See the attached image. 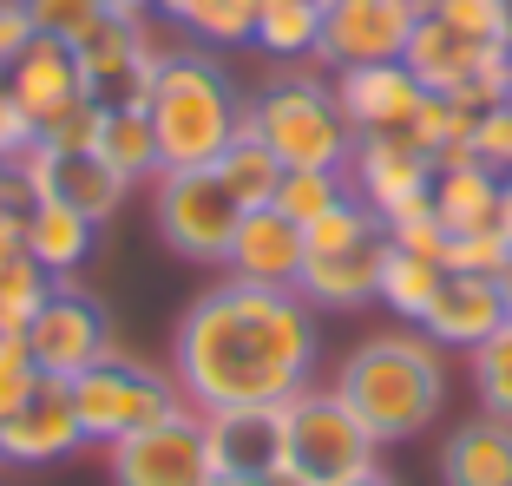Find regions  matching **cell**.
Listing matches in <instances>:
<instances>
[{"instance_id": "cell-2", "label": "cell", "mask_w": 512, "mask_h": 486, "mask_svg": "<svg viewBox=\"0 0 512 486\" xmlns=\"http://www.w3.org/2000/svg\"><path fill=\"white\" fill-rule=\"evenodd\" d=\"M335 395L355 408V421L375 441H414L421 427H434L440 401H447V362L427 335L394 329L355 342L335 375Z\"/></svg>"}, {"instance_id": "cell-8", "label": "cell", "mask_w": 512, "mask_h": 486, "mask_svg": "<svg viewBox=\"0 0 512 486\" xmlns=\"http://www.w3.org/2000/svg\"><path fill=\"white\" fill-rule=\"evenodd\" d=\"M151 217H158V237H165L184 263L204 270V263L230 257V237H237V224H243V204L217 184V171H158Z\"/></svg>"}, {"instance_id": "cell-41", "label": "cell", "mask_w": 512, "mask_h": 486, "mask_svg": "<svg viewBox=\"0 0 512 486\" xmlns=\"http://www.w3.org/2000/svg\"><path fill=\"white\" fill-rule=\"evenodd\" d=\"M493 224H499V237L512 243V171L499 178V217H493Z\"/></svg>"}, {"instance_id": "cell-5", "label": "cell", "mask_w": 512, "mask_h": 486, "mask_svg": "<svg viewBox=\"0 0 512 486\" xmlns=\"http://www.w3.org/2000/svg\"><path fill=\"white\" fill-rule=\"evenodd\" d=\"M401 66L421 79V92H447L467 112H493L512 92V46H486L473 33L447 27L440 14H421L407 33Z\"/></svg>"}, {"instance_id": "cell-38", "label": "cell", "mask_w": 512, "mask_h": 486, "mask_svg": "<svg viewBox=\"0 0 512 486\" xmlns=\"http://www.w3.org/2000/svg\"><path fill=\"white\" fill-rule=\"evenodd\" d=\"M33 381H40V368H33V355H27V335H0V414L20 408Z\"/></svg>"}, {"instance_id": "cell-42", "label": "cell", "mask_w": 512, "mask_h": 486, "mask_svg": "<svg viewBox=\"0 0 512 486\" xmlns=\"http://www.w3.org/2000/svg\"><path fill=\"white\" fill-rule=\"evenodd\" d=\"M335 486H394L381 467H368V473H348V480H335Z\"/></svg>"}, {"instance_id": "cell-28", "label": "cell", "mask_w": 512, "mask_h": 486, "mask_svg": "<svg viewBox=\"0 0 512 486\" xmlns=\"http://www.w3.org/2000/svg\"><path fill=\"white\" fill-rule=\"evenodd\" d=\"M53 283H60V276H46L33 257L0 263V335H27L33 316H40V303L53 296Z\"/></svg>"}, {"instance_id": "cell-34", "label": "cell", "mask_w": 512, "mask_h": 486, "mask_svg": "<svg viewBox=\"0 0 512 486\" xmlns=\"http://www.w3.org/2000/svg\"><path fill=\"white\" fill-rule=\"evenodd\" d=\"M427 14H440L447 27L473 33L486 46H512V0H434Z\"/></svg>"}, {"instance_id": "cell-18", "label": "cell", "mask_w": 512, "mask_h": 486, "mask_svg": "<svg viewBox=\"0 0 512 486\" xmlns=\"http://www.w3.org/2000/svg\"><path fill=\"white\" fill-rule=\"evenodd\" d=\"M204 441H211L217 473L270 480V473H283V408H211Z\"/></svg>"}, {"instance_id": "cell-21", "label": "cell", "mask_w": 512, "mask_h": 486, "mask_svg": "<svg viewBox=\"0 0 512 486\" xmlns=\"http://www.w3.org/2000/svg\"><path fill=\"white\" fill-rule=\"evenodd\" d=\"M92 237H99V224L79 217L73 204H60V198L27 204V257L40 263L46 276H73L79 263L92 257Z\"/></svg>"}, {"instance_id": "cell-14", "label": "cell", "mask_w": 512, "mask_h": 486, "mask_svg": "<svg viewBox=\"0 0 512 486\" xmlns=\"http://www.w3.org/2000/svg\"><path fill=\"white\" fill-rule=\"evenodd\" d=\"M329 92H335V106H342V119H348V132H355V138L407 132V119H414V106H421V79L407 73L401 60L342 66Z\"/></svg>"}, {"instance_id": "cell-26", "label": "cell", "mask_w": 512, "mask_h": 486, "mask_svg": "<svg viewBox=\"0 0 512 486\" xmlns=\"http://www.w3.org/2000/svg\"><path fill=\"white\" fill-rule=\"evenodd\" d=\"M440 289V257H414V250H381V276H375V303H388L401 322H414L421 329L427 303H434Z\"/></svg>"}, {"instance_id": "cell-25", "label": "cell", "mask_w": 512, "mask_h": 486, "mask_svg": "<svg viewBox=\"0 0 512 486\" xmlns=\"http://www.w3.org/2000/svg\"><path fill=\"white\" fill-rule=\"evenodd\" d=\"M92 152L106 158L112 171H119L125 184L138 178H158V132H151V112L145 106H106V119H99V145Z\"/></svg>"}, {"instance_id": "cell-30", "label": "cell", "mask_w": 512, "mask_h": 486, "mask_svg": "<svg viewBox=\"0 0 512 486\" xmlns=\"http://www.w3.org/2000/svg\"><path fill=\"white\" fill-rule=\"evenodd\" d=\"M473 388H480L486 414L512 421V322H506V329H493L480 349H473Z\"/></svg>"}, {"instance_id": "cell-48", "label": "cell", "mask_w": 512, "mask_h": 486, "mask_svg": "<svg viewBox=\"0 0 512 486\" xmlns=\"http://www.w3.org/2000/svg\"><path fill=\"white\" fill-rule=\"evenodd\" d=\"M407 7H414V14H427V7H434V0H407Z\"/></svg>"}, {"instance_id": "cell-46", "label": "cell", "mask_w": 512, "mask_h": 486, "mask_svg": "<svg viewBox=\"0 0 512 486\" xmlns=\"http://www.w3.org/2000/svg\"><path fill=\"white\" fill-rule=\"evenodd\" d=\"M270 486H309V480H302V473H289V467H283V473H270Z\"/></svg>"}, {"instance_id": "cell-1", "label": "cell", "mask_w": 512, "mask_h": 486, "mask_svg": "<svg viewBox=\"0 0 512 486\" xmlns=\"http://www.w3.org/2000/svg\"><path fill=\"white\" fill-rule=\"evenodd\" d=\"M316 368V316L296 289L217 283L184 309L171 335V381L178 395L211 408H283L296 388H309Z\"/></svg>"}, {"instance_id": "cell-15", "label": "cell", "mask_w": 512, "mask_h": 486, "mask_svg": "<svg viewBox=\"0 0 512 486\" xmlns=\"http://www.w3.org/2000/svg\"><path fill=\"white\" fill-rule=\"evenodd\" d=\"M302 263H309L302 224H289L276 204H263V211H243L237 237H230V257H224V270L237 276V283L296 289V283H302Z\"/></svg>"}, {"instance_id": "cell-27", "label": "cell", "mask_w": 512, "mask_h": 486, "mask_svg": "<svg viewBox=\"0 0 512 486\" xmlns=\"http://www.w3.org/2000/svg\"><path fill=\"white\" fill-rule=\"evenodd\" d=\"M316 27H322V0H263L250 46H263L270 60H302V53H316Z\"/></svg>"}, {"instance_id": "cell-16", "label": "cell", "mask_w": 512, "mask_h": 486, "mask_svg": "<svg viewBox=\"0 0 512 486\" xmlns=\"http://www.w3.org/2000/svg\"><path fill=\"white\" fill-rule=\"evenodd\" d=\"M493 329H506V303H499V276H467V270H440V289L421 316V335L434 349H480Z\"/></svg>"}, {"instance_id": "cell-36", "label": "cell", "mask_w": 512, "mask_h": 486, "mask_svg": "<svg viewBox=\"0 0 512 486\" xmlns=\"http://www.w3.org/2000/svg\"><path fill=\"white\" fill-rule=\"evenodd\" d=\"M99 119H106V106H99V99H79L73 112H60L53 125H40L46 152H92V145H99Z\"/></svg>"}, {"instance_id": "cell-23", "label": "cell", "mask_w": 512, "mask_h": 486, "mask_svg": "<svg viewBox=\"0 0 512 486\" xmlns=\"http://www.w3.org/2000/svg\"><path fill=\"white\" fill-rule=\"evenodd\" d=\"M434 211L447 230H486L499 217V171H486L480 158H460V165L434 171Z\"/></svg>"}, {"instance_id": "cell-47", "label": "cell", "mask_w": 512, "mask_h": 486, "mask_svg": "<svg viewBox=\"0 0 512 486\" xmlns=\"http://www.w3.org/2000/svg\"><path fill=\"white\" fill-rule=\"evenodd\" d=\"M0 204H14V198H7V165H0Z\"/></svg>"}, {"instance_id": "cell-20", "label": "cell", "mask_w": 512, "mask_h": 486, "mask_svg": "<svg viewBox=\"0 0 512 486\" xmlns=\"http://www.w3.org/2000/svg\"><path fill=\"white\" fill-rule=\"evenodd\" d=\"M440 486H512V421L480 414L440 447Z\"/></svg>"}, {"instance_id": "cell-35", "label": "cell", "mask_w": 512, "mask_h": 486, "mask_svg": "<svg viewBox=\"0 0 512 486\" xmlns=\"http://www.w3.org/2000/svg\"><path fill=\"white\" fill-rule=\"evenodd\" d=\"M20 7H27L33 33H53V40H66V46L106 14V0H20Z\"/></svg>"}, {"instance_id": "cell-7", "label": "cell", "mask_w": 512, "mask_h": 486, "mask_svg": "<svg viewBox=\"0 0 512 486\" xmlns=\"http://www.w3.org/2000/svg\"><path fill=\"white\" fill-rule=\"evenodd\" d=\"M66 388H73L79 434H86V441H106V447H119L125 434L165 421V414L178 408V381L145 368V362H132V355H106V362H92L86 375H73Z\"/></svg>"}, {"instance_id": "cell-13", "label": "cell", "mask_w": 512, "mask_h": 486, "mask_svg": "<svg viewBox=\"0 0 512 486\" xmlns=\"http://www.w3.org/2000/svg\"><path fill=\"white\" fill-rule=\"evenodd\" d=\"M348 191L368 204L375 217L401 211V204L427 198L434 191V158L401 132H381V138H355V158H348Z\"/></svg>"}, {"instance_id": "cell-29", "label": "cell", "mask_w": 512, "mask_h": 486, "mask_svg": "<svg viewBox=\"0 0 512 486\" xmlns=\"http://www.w3.org/2000/svg\"><path fill=\"white\" fill-rule=\"evenodd\" d=\"M348 198V171H283V184H276V211L289 217V224H316V217H329L335 204Z\"/></svg>"}, {"instance_id": "cell-49", "label": "cell", "mask_w": 512, "mask_h": 486, "mask_svg": "<svg viewBox=\"0 0 512 486\" xmlns=\"http://www.w3.org/2000/svg\"><path fill=\"white\" fill-rule=\"evenodd\" d=\"M0 92H7V66H0Z\"/></svg>"}, {"instance_id": "cell-39", "label": "cell", "mask_w": 512, "mask_h": 486, "mask_svg": "<svg viewBox=\"0 0 512 486\" xmlns=\"http://www.w3.org/2000/svg\"><path fill=\"white\" fill-rule=\"evenodd\" d=\"M27 40H33L27 7H20V0H0V66H14L20 53H27Z\"/></svg>"}, {"instance_id": "cell-17", "label": "cell", "mask_w": 512, "mask_h": 486, "mask_svg": "<svg viewBox=\"0 0 512 486\" xmlns=\"http://www.w3.org/2000/svg\"><path fill=\"white\" fill-rule=\"evenodd\" d=\"M7 99H14V106L33 119V132H40V125H53L60 112H73L79 99H86V79H79L73 46L53 40V33H33L27 53L7 66Z\"/></svg>"}, {"instance_id": "cell-45", "label": "cell", "mask_w": 512, "mask_h": 486, "mask_svg": "<svg viewBox=\"0 0 512 486\" xmlns=\"http://www.w3.org/2000/svg\"><path fill=\"white\" fill-rule=\"evenodd\" d=\"M499 303H506V322H512V263L499 270Z\"/></svg>"}, {"instance_id": "cell-44", "label": "cell", "mask_w": 512, "mask_h": 486, "mask_svg": "<svg viewBox=\"0 0 512 486\" xmlns=\"http://www.w3.org/2000/svg\"><path fill=\"white\" fill-rule=\"evenodd\" d=\"M204 486H270V480H243V473H211Z\"/></svg>"}, {"instance_id": "cell-3", "label": "cell", "mask_w": 512, "mask_h": 486, "mask_svg": "<svg viewBox=\"0 0 512 486\" xmlns=\"http://www.w3.org/2000/svg\"><path fill=\"white\" fill-rule=\"evenodd\" d=\"M145 112L165 171H211L217 152L243 132V92L211 53H165Z\"/></svg>"}, {"instance_id": "cell-12", "label": "cell", "mask_w": 512, "mask_h": 486, "mask_svg": "<svg viewBox=\"0 0 512 486\" xmlns=\"http://www.w3.org/2000/svg\"><path fill=\"white\" fill-rule=\"evenodd\" d=\"M73 447H86V434L73 414V388L53 375H40L20 408L0 414V460L7 467H46V460H66Z\"/></svg>"}, {"instance_id": "cell-19", "label": "cell", "mask_w": 512, "mask_h": 486, "mask_svg": "<svg viewBox=\"0 0 512 486\" xmlns=\"http://www.w3.org/2000/svg\"><path fill=\"white\" fill-rule=\"evenodd\" d=\"M381 250H388V237L355 243V250H316V257L302 263L296 296H302L309 309H362V303H375Z\"/></svg>"}, {"instance_id": "cell-11", "label": "cell", "mask_w": 512, "mask_h": 486, "mask_svg": "<svg viewBox=\"0 0 512 486\" xmlns=\"http://www.w3.org/2000/svg\"><path fill=\"white\" fill-rule=\"evenodd\" d=\"M414 7L407 0H322V27H316V60L322 66H381L407 53L414 33Z\"/></svg>"}, {"instance_id": "cell-10", "label": "cell", "mask_w": 512, "mask_h": 486, "mask_svg": "<svg viewBox=\"0 0 512 486\" xmlns=\"http://www.w3.org/2000/svg\"><path fill=\"white\" fill-rule=\"evenodd\" d=\"M27 355H33L40 375L73 381V375H86L92 362L112 355V316L92 303L86 289H73V276H60L53 296L40 303V316H33V329H27Z\"/></svg>"}, {"instance_id": "cell-43", "label": "cell", "mask_w": 512, "mask_h": 486, "mask_svg": "<svg viewBox=\"0 0 512 486\" xmlns=\"http://www.w3.org/2000/svg\"><path fill=\"white\" fill-rule=\"evenodd\" d=\"M184 7L191 0H151V14H165V20H184Z\"/></svg>"}, {"instance_id": "cell-32", "label": "cell", "mask_w": 512, "mask_h": 486, "mask_svg": "<svg viewBox=\"0 0 512 486\" xmlns=\"http://www.w3.org/2000/svg\"><path fill=\"white\" fill-rule=\"evenodd\" d=\"M506 263H512V243L499 237V224H486V230H447V250H440V270L499 276Z\"/></svg>"}, {"instance_id": "cell-6", "label": "cell", "mask_w": 512, "mask_h": 486, "mask_svg": "<svg viewBox=\"0 0 512 486\" xmlns=\"http://www.w3.org/2000/svg\"><path fill=\"white\" fill-rule=\"evenodd\" d=\"M375 434L355 421L335 388H296L283 401V467L302 473L309 486H335L348 473H368L375 467Z\"/></svg>"}, {"instance_id": "cell-24", "label": "cell", "mask_w": 512, "mask_h": 486, "mask_svg": "<svg viewBox=\"0 0 512 486\" xmlns=\"http://www.w3.org/2000/svg\"><path fill=\"white\" fill-rule=\"evenodd\" d=\"M211 171H217V184H224V191L243 204V211H263V204L276 198V184H283V158H276L270 145L250 132V125H243V132L230 138L224 152H217Z\"/></svg>"}, {"instance_id": "cell-4", "label": "cell", "mask_w": 512, "mask_h": 486, "mask_svg": "<svg viewBox=\"0 0 512 486\" xmlns=\"http://www.w3.org/2000/svg\"><path fill=\"white\" fill-rule=\"evenodd\" d=\"M243 125H250L283 171H348L355 158V132H348L335 92L316 79H276L256 99H243Z\"/></svg>"}, {"instance_id": "cell-33", "label": "cell", "mask_w": 512, "mask_h": 486, "mask_svg": "<svg viewBox=\"0 0 512 486\" xmlns=\"http://www.w3.org/2000/svg\"><path fill=\"white\" fill-rule=\"evenodd\" d=\"M381 230H388L394 250H414V257H440V250H447V224H440L434 198H414V204H401V211H388Z\"/></svg>"}, {"instance_id": "cell-9", "label": "cell", "mask_w": 512, "mask_h": 486, "mask_svg": "<svg viewBox=\"0 0 512 486\" xmlns=\"http://www.w3.org/2000/svg\"><path fill=\"white\" fill-rule=\"evenodd\" d=\"M211 441H204V414L171 408L165 421L138 427L112 447V486H204L211 480Z\"/></svg>"}, {"instance_id": "cell-40", "label": "cell", "mask_w": 512, "mask_h": 486, "mask_svg": "<svg viewBox=\"0 0 512 486\" xmlns=\"http://www.w3.org/2000/svg\"><path fill=\"white\" fill-rule=\"evenodd\" d=\"M33 138H40V132H33V119L14 106V99H7V92H0V165H7L14 152H27Z\"/></svg>"}, {"instance_id": "cell-22", "label": "cell", "mask_w": 512, "mask_h": 486, "mask_svg": "<svg viewBox=\"0 0 512 486\" xmlns=\"http://www.w3.org/2000/svg\"><path fill=\"white\" fill-rule=\"evenodd\" d=\"M125 191H132V184H125L99 152H53V171H46L40 198H60V204H73L79 217L106 224V217L125 204Z\"/></svg>"}, {"instance_id": "cell-37", "label": "cell", "mask_w": 512, "mask_h": 486, "mask_svg": "<svg viewBox=\"0 0 512 486\" xmlns=\"http://www.w3.org/2000/svg\"><path fill=\"white\" fill-rule=\"evenodd\" d=\"M473 158H480L486 171H499V178L512 171V92L493 112H480V125H473Z\"/></svg>"}, {"instance_id": "cell-31", "label": "cell", "mask_w": 512, "mask_h": 486, "mask_svg": "<svg viewBox=\"0 0 512 486\" xmlns=\"http://www.w3.org/2000/svg\"><path fill=\"white\" fill-rule=\"evenodd\" d=\"M256 7L263 0H191L184 7V27L211 46H243L256 33Z\"/></svg>"}]
</instances>
